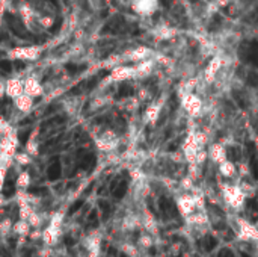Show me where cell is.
Listing matches in <instances>:
<instances>
[{
	"mask_svg": "<svg viewBox=\"0 0 258 257\" xmlns=\"http://www.w3.org/2000/svg\"><path fill=\"white\" fill-rule=\"evenodd\" d=\"M227 65V59H225V56H222V55H219V53H216V55H213L212 56V59L207 62V65H206V68H204V71H203V79L212 86L213 83H215V80H216V77H218V74L222 71V68Z\"/></svg>",
	"mask_w": 258,
	"mask_h": 257,
	"instance_id": "obj_2",
	"label": "cell"
},
{
	"mask_svg": "<svg viewBox=\"0 0 258 257\" xmlns=\"http://www.w3.org/2000/svg\"><path fill=\"white\" fill-rule=\"evenodd\" d=\"M181 106L187 112V115L192 118H198L204 112V100L197 92H190V94L183 95L181 97Z\"/></svg>",
	"mask_w": 258,
	"mask_h": 257,
	"instance_id": "obj_3",
	"label": "cell"
},
{
	"mask_svg": "<svg viewBox=\"0 0 258 257\" xmlns=\"http://www.w3.org/2000/svg\"><path fill=\"white\" fill-rule=\"evenodd\" d=\"M157 5H159L157 0H138L136 9L144 14H151L157 9Z\"/></svg>",
	"mask_w": 258,
	"mask_h": 257,
	"instance_id": "obj_8",
	"label": "cell"
},
{
	"mask_svg": "<svg viewBox=\"0 0 258 257\" xmlns=\"http://www.w3.org/2000/svg\"><path fill=\"white\" fill-rule=\"evenodd\" d=\"M29 182H30L29 174H21V176L18 177V180H17V186H20V188H27V186H29Z\"/></svg>",
	"mask_w": 258,
	"mask_h": 257,
	"instance_id": "obj_11",
	"label": "cell"
},
{
	"mask_svg": "<svg viewBox=\"0 0 258 257\" xmlns=\"http://www.w3.org/2000/svg\"><path fill=\"white\" fill-rule=\"evenodd\" d=\"M20 91V85L18 82H9V94H17Z\"/></svg>",
	"mask_w": 258,
	"mask_h": 257,
	"instance_id": "obj_12",
	"label": "cell"
},
{
	"mask_svg": "<svg viewBox=\"0 0 258 257\" xmlns=\"http://www.w3.org/2000/svg\"><path fill=\"white\" fill-rule=\"evenodd\" d=\"M212 3H215L218 8H221V6H227V5H230V3H231V0H212Z\"/></svg>",
	"mask_w": 258,
	"mask_h": 257,
	"instance_id": "obj_14",
	"label": "cell"
},
{
	"mask_svg": "<svg viewBox=\"0 0 258 257\" xmlns=\"http://www.w3.org/2000/svg\"><path fill=\"white\" fill-rule=\"evenodd\" d=\"M3 182H5V171L0 170V191H2V188H3Z\"/></svg>",
	"mask_w": 258,
	"mask_h": 257,
	"instance_id": "obj_15",
	"label": "cell"
},
{
	"mask_svg": "<svg viewBox=\"0 0 258 257\" xmlns=\"http://www.w3.org/2000/svg\"><path fill=\"white\" fill-rule=\"evenodd\" d=\"M222 197L225 203L233 209H240L246 200V195L243 194L240 185H233V183H225L222 186Z\"/></svg>",
	"mask_w": 258,
	"mask_h": 257,
	"instance_id": "obj_1",
	"label": "cell"
},
{
	"mask_svg": "<svg viewBox=\"0 0 258 257\" xmlns=\"http://www.w3.org/2000/svg\"><path fill=\"white\" fill-rule=\"evenodd\" d=\"M233 2H242V0H231V3H233Z\"/></svg>",
	"mask_w": 258,
	"mask_h": 257,
	"instance_id": "obj_16",
	"label": "cell"
},
{
	"mask_svg": "<svg viewBox=\"0 0 258 257\" xmlns=\"http://www.w3.org/2000/svg\"><path fill=\"white\" fill-rule=\"evenodd\" d=\"M218 168H219V174L224 177V179H233V177H236L237 176V167H236V164L234 162H231L230 159H225L224 162H221L219 165H218Z\"/></svg>",
	"mask_w": 258,
	"mask_h": 257,
	"instance_id": "obj_5",
	"label": "cell"
},
{
	"mask_svg": "<svg viewBox=\"0 0 258 257\" xmlns=\"http://www.w3.org/2000/svg\"><path fill=\"white\" fill-rule=\"evenodd\" d=\"M0 68H2L3 71H11V70H12V64L8 62V61H2V62H0Z\"/></svg>",
	"mask_w": 258,
	"mask_h": 257,
	"instance_id": "obj_13",
	"label": "cell"
},
{
	"mask_svg": "<svg viewBox=\"0 0 258 257\" xmlns=\"http://www.w3.org/2000/svg\"><path fill=\"white\" fill-rule=\"evenodd\" d=\"M12 233V221L9 218H5L0 221V236L8 238Z\"/></svg>",
	"mask_w": 258,
	"mask_h": 257,
	"instance_id": "obj_9",
	"label": "cell"
},
{
	"mask_svg": "<svg viewBox=\"0 0 258 257\" xmlns=\"http://www.w3.org/2000/svg\"><path fill=\"white\" fill-rule=\"evenodd\" d=\"M136 245L139 247V250H141V251H147V250H150V248L154 245V238H153V235H151L150 232L142 233V235L138 238Z\"/></svg>",
	"mask_w": 258,
	"mask_h": 257,
	"instance_id": "obj_7",
	"label": "cell"
},
{
	"mask_svg": "<svg viewBox=\"0 0 258 257\" xmlns=\"http://www.w3.org/2000/svg\"><path fill=\"white\" fill-rule=\"evenodd\" d=\"M159 115H160V109L159 108H156V106H151V108H148V111H147V118H148V121H156L157 118H159Z\"/></svg>",
	"mask_w": 258,
	"mask_h": 257,
	"instance_id": "obj_10",
	"label": "cell"
},
{
	"mask_svg": "<svg viewBox=\"0 0 258 257\" xmlns=\"http://www.w3.org/2000/svg\"><path fill=\"white\" fill-rule=\"evenodd\" d=\"M207 153H209V159L216 165H219L221 162L228 159L227 158V148H225V145L222 142H215V144L209 145Z\"/></svg>",
	"mask_w": 258,
	"mask_h": 257,
	"instance_id": "obj_4",
	"label": "cell"
},
{
	"mask_svg": "<svg viewBox=\"0 0 258 257\" xmlns=\"http://www.w3.org/2000/svg\"><path fill=\"white\" fill-rule=\"evenodd\" d=\"M30 224L26 220H20L17 223L12 224V233H15L20 238H26L27 235H30Z\"/></svg>",
	"mask_w": 258,
	"mask_h": 257,
	"instance_id": "obj_6",
	"label": "cell"
}]
</instances>
